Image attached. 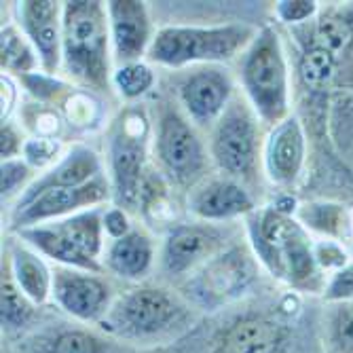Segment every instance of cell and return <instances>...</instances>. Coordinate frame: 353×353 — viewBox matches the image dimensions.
<instances>
[{"instance_id": "6da1fadb", "label": "cell", "mask_w": 353, "mask_h": 353, "mask_svg": "<svg viewBox=\"0 0 353 353\" xmlns=\"http://www.w3.org/2000/svg\"><path fill=\"white\" fill-rule=\"evenodd\" d=\"M250 239L256 256L279 279L299 290L317 292L322 288L315 248L305 229L275 208L250 214Z\"/></svg>"}, {"instance_id": "7a4b0ae2", "label": "cell", "mask_w": 353, "mask_h": 353, "mask_svg": "<svg viewBox=\"0 0 353 353\" xmlns=\"http://www.w3.org/2000/svg\"><path fill=\"white\" fill-rule=\"evenodd\" d=\"M110 19L102 3L74 0L63 5L61 57L66 70L81 83L108 89Z\"/></svg>"}, {"instance_id": "3957f363", "label": "cell", "mask_w": 353, "mask_h": 353, "mask_svg": "<svg viewBox=\"0 0 353 353\" xmlns=\"http://www.w3.org/2000/svg\"><path fill=\"white\" fill-rule=\"evenodd\" d=\"M256 32L248 23L227 26H168L154 34L148 57L161 66L180 68L186 63L229 61L241 49L250 47Z\"/></svg>"}, {"instance_id": "277c9868", "label": "cell", "mask_w": 353, "mask_h": 353, "mask_svg": "<svg viewBox=\"0 0 353 353\" xmlns=\"http://www.w3.org/2000/svg\"><path fill=\"white\" fill-rule=\"evenodd\" d=\"M241 83L248 100L267 125L290 117V81L281 41L273 28H263L241 61Z\"/></svg>"}, {"instance_id": "5b68a950", "label": "cell", "mask_w": 353, "mask_h": 353, "mask_svg": "<svg viewBox=\"0 0 353 353\" xmlns=\"http://www.w3.org/2000/svg\"><path fill=\"white\" fill-rule=\"evenodd\" d=\"M102 231L104 216L100 210H87L51 224L21 229L17 235L39 254H45L66 267L100 273L102 265L98 259L102 254Z\"/></svg>"}, {"instance_id": "8992f818", "label": "cell", "mask_w": 353, "mask_h": 353, "mask_svg": "<svg viewBox=\"0 0 353 353\" xmlns=\"http://www.w3.org/2000/svg\"><path fill=\"white\" fill-rule=\"evenodd\" d=\"M180 319L182 305L170 292L144 285L119 296L110 305L100 326L112 336L142 341L170 332Z\"/></svg>"}, {"instance_id": "52a82bcc", "label": "cell", "mask_w": 353, "mask_h": 353, "mask_svg": "<svg viewBox=\"0 0 353 353\" xmlns=\"http://www.w3.org/2000/svg\"><path fill=\"white\" fill-rule=\"evenodd\" d=\"M212 154L229 176L250 178L254 174L259 161V127L254 112L241 100H233L216 121Z\"/></svg>"}, {"instance_id": "ba28073f", "label": "cell", "mask_w": 353, "mask_h": 353, "mask_svg": "<svg viewBox=\"0 0 353 353\" xmlns=\"http://www.w3.org/2000/svg\"><path fill=\"white\" fill-rule=\"evenodd\" d=\"M112 190L121 210H136L142 195L144 170V132H140L138 114L121 117L110 136Z\"/></svg>"}, {"instance_id": "9c48e42d", "label": "cell", "mask_w": 353, "mask_h": 353, "mask_svg": "<svg viewBox=\"0 0 353 353\" xmlns=\"http://www.w3.org/2000/svg\"><path fill=\"white\" fill-rule=\"evenodd\" d=\"M157 157L178 182H190L205 163L201 140L176 108H165L159 117Z\"/></svg>"}, {"instance_id": "30bf717a", "label": "cell", "mask_w": 353, "mask_h": 353, "mask_svg": "<svg viewBox=\"0 0 353 353\" xmlns=\"http://www.w3.org/2000/svg\"><path fill=\"white\" fill-rule=\"evenodd\" d=\"M254 277V267L245 250L233 248L208 261L186 285L188 294L205 307H218L241 294Z\"/></svg>"}, {"instance_id": "8fae6325", "label": "cell", "mask_w": 353, "mask_h": 353, "mask_svg": "<svg viewBox=\"0 0 353 353\" xmlns=\"http://www.w3.org/2000/svg\"><path fill=\"white\" fill-rule=\"evenodd\" d=\"M55 303L81 322H102L112 305L110 285L95 273L63 267L53 271Z\"/></svg>"}, {"instance_id": "7c38bea8", "label": "cell", "mask_w": 353, "mask_h": 353, "mask_svg": "<svg viewBox=\"0 0 353 353\" xmlns=\"http://www.w3.org/2000/svg\"><path fill=\"white\" fill-rule=\"evenodd\" d=\"M106 197H108V182L104 180L102 174L81 186L47 190L30 205L13 214V229L21 231L28 227H37V224H43L53 218L57 220L61 216L79 212L83 208L98 205Z\"/></svg>"}, {"instance_id": "4fadbf2b", "label": "cell", "mask_w": 353, "mask_h": 353, "mask_svg": "<svg viewBox=\"0 0 353 353\" xmlns=\"http://www.w3.org/2000/svg\"><path fill=\"white\" fill-rule=\"evenodd\" d=\"M23 34L37 49L45 72H55L61 59V19L63 9L53 0H26L17 5Z\"/></svg>"}, {"instance_id": "5bb4252c", "label": "cell", "mask_w": 353, "mask_h": 353, "mask_svg": "<svg viewBox=\"0 0 353 353\" xmlns=\"http://www.w3.org/2000/svg\"><path fill=\"white\" fill-rule=\"evenodd\" d=\"M307 142L296 117H288L275 125L265 144V170L273 184L292 186L305 165Z\"/></svg>"}, {"instance_id": "9a60e30c", "label": "cell", "mask_w": 353, "mask_h": 353, "mask_svg": "<svg viewBox=\"0 0 353 353\" xmlns=\"http://www.w3.org/2000/svg\"><path fill=\"white\" fill-rule=\"evenodd\" d=\"M110 19V39L114 43V53L121 66L136 63L144 53H148L152 34L150 19L144 3L138 0H112L106 5Z\"/></svg>"}, {"instance_id": "2e32d148", "label": "cell", "mask_w": 353, "mask_h": 353, "mask_svg": "<svg viewBox=\"0 0 353 353\" xmlns=\"http://www.w3.org/2000/svg\"><path fill=\"white\" fill-rule=\"evenodd\" d=\"M288 328L267 315H243L214 341V353H281Z\"/></svg>"}, {"instance_id": "e0dca14e", "label": "cell", "mask_w": 353, "mask_h": 353, "mask_svg": "<svg viewBox=\"0 0 353 353\" xmlns=\"http://www.w3.org/2000/svg\"><path fill=\"white\" fill-rule=\"evenodd\" d=\"M233 83L218 68H201L180 85V100L188 117L197 125H210L227 110Z\"/></svg>"}, {"instance_id": "ac0fdd59", "label": "cell", "mask_w": 353, "mask_h": 353, "mask_svg": "<svg viewBox=\"0 0 353 353\" xmlns=\"http://www.w3.org/2000/svg\"><path fill=\"white\" fill-rule=\"evenodd\" d=\"M222 243V235L214 227H201V224H180L172 229L165 245L161 265L170 275H182L197 265H205L210 256Z\"/></svg>"}, {"instance_id": "d6986e66", "label": "cell", "mask_w": 353, "mask_h": 353, "mask_svg": "<svg viewBox=\"0 0 353 353\" xmlns=\"http://www.w3.org/2000/svg\"><path fill=\"white\" fill-rule=\"evenodd\" d=\"M100 172H102V168H100L98 154H95L87 146H74L53 170H49L43 178H39L37 182H32L26 188V192L19 197V201L15 205V212L30 205L32 201H34L37 197H41L43 192H47V190L87 184L89 180L98 178Z\"/></svg>"}, {"instance_id": "ffe728a7", "label": "cell", "mask_w": 353, "mask_h": 353, "mask_svg": "<svg viewBox=\"0 0 353 353\" xmlns=\"http://www.w3.org/2000/svg\"><path fill=\"white\" fill-rule=\"evenodd\" d=\"M190 212L201 220H227L254 212V201L248 190L233 180H212L188 201Z\"/></svg>"}, {"instance_id": "44dd1931", "label": "cell", "mask_w": 353, "mask_h": 353, "mask_svg": "<svg viewBox=\"0 0 353 353\" xmlns=\"http://www.w3.org/2000/svg\"><path fill=\"white\" fill-rule=\"evenodd\" d=\"M11 271L19 290L28 296L32 305H43L53 294V273L45 261L23 245H13L11 250Z\"/></svg>"}, {"instance_id": "7402d4cb", "label": "cell", "mask_w": 353, "mask_h": 353, "mask_svg": "<svg viewBox=\"0 0 353 353\" xmlns=\"http://www.w3.org/2000/svg\"><path fill=\"white\" fill-rule=\"evenodd\" d=\"M152 265V243L142 231L114 239L106 254V267L125 279H140Z\"/></svg>"}, {"instance_id": "603a6c76", "label": "cell", "mask_w": 353, "mask_h": 353, "mask_svg": "<svg viewBox=\"0 0 353 353\" xmlns=\"http://www.w3.org/2000/svg\"><path fill=\"white\" fill-rule=\"evenodd\" d=\"M324 345L328 353H353V301L332 303L324 319Z\"/></svg>"}, {"instance_id": "cb8c5ba5", "label": "cell", "mask_w": 353, "mask_h": 353, "mask_svg": "<svg viewBox=\"0 0 353 353\" xmlns=\"http://www.w3.org/2000/svg\"><path fill=\"white\" fill-rule=\"evenodd\" d=\"M34 47L28 41L26 34L13 26L3 28V37H0V61H3V70L26 74L37 68V55Z\"/></svg>"}, {"instance_id": "d4e9b609", "label": "cell", "mask_w": 353, "mask_h": 353, "mask_svg": "<svg viewBox=\"0 0 353 353\" xmlns=\"http://www.w3.org/2000/svg\"><path fill=\"white\" fill-rule=\"evenodd\" d=\"M32 305L28 296L19 290L15 283L13 271L9 263H3V307H0V322L3 328L15 330L26 326V322L32 317Z\"/></svg>"}, {"instance_id": "484cf974", "label": "cell", "mask_w": 353, "mask_h": 353, "mask_svg": "<svg viewBox=\"0 0 353 353\" xmlns=\"http://www.w3.org/2000/svg\"><path fill=\"white\" fill-rule=\"evenodd\" d=\"M334 72H336V55H332L330 51L313 45L311 49L303 53L301 79L305 87L313 91H324L332 83Z\"/></svg>"}, {"instance_id": "4316f807", "label": "cell", "mask_w": 353, "mask_h": 353, "mask_svg": "<svg viewBox=\"0 0 353 353\" xmlns=\"http://www.w3.org/2000/svg\"><path fill=\"white\" fill-rule=\"evenodd\" d=\"M353 43V32L345 26V21L336 13H326L319 17L315 26V45L330 51L332 55H341Z\"/></svg>"}, {"instance_id": "83f0119b", "label": "cell", "mask_w": 353, "mask_h": 353, "mask_svg": "<svg viewBox=\"0 0 353 353\" xmlns=\"http://www.w3.org/2000/svg\"><path fill=\"white\" fill-rule=\"evenodd\" d=\"M303 220L307 222V227L319 233L339 237L343 235L345 227V210L336 203H307L303 208Z\"/></svg>"}, {"instance_id": "f1b7e54d", "label": "cell", "mask_w": 353, "mask_h": 353, "mask_svg": "<svg viewBox=\"0 0 353 353\" xmlns=\"http://www.w3.org/2000/svg\"><path fill=\"white\" fill-rule=\"evenodd\" d=\"M114 83L121 91L123 98L127 100H136L140 95H144L152 83H154V74L152 70L146 66L142 61H136V63H125L121 66L114 74Z\"/></svg>"}, {"instance_id": "f546056e", "label": "cell", "mask_w": 353, "mask_h": 353, "mask_svg": "<svg viewBox=\"0 0 353 353\" xmlns=\"http://www.w3.org/2000/svg\"><path fill=\"white\" fill-rule=\"evenodd\" d=\"M49 353H104V345L91 332L63 330L51 341Z\"/></svg>"}, {"instance_id": "4dcf8cb0", "label": "cell", "mask_w": 353, "mask_h": 353, "mask_svg": "<svg viewBox=\"0 0 353 353\" xmlns=\"http://www.w3.org/2000/svg\"><path fill=\"white\" fill-rule=\"evenodd\" d=\"M59 142L51 138H32L23 146V159L30 168H45L51 165L59 154Z\"/></svg>"}, {"instance_id": "1f68e13d", "label": "cell", "mask_w": 353, "mask_h": 353, "mask_svg": "<svg viewBox=\"0 0 353 353\" xmlns=\"http://www.w3.org/2000/svg\"><path fill=\"white\" fill-rule=\"evenodd\" d=\"M324 299L328 303L353 301V263L345 265L330 277V281L324 285Z\"/></svg>"}, {"instance_id": "d6a6232c", "label": "cell", "mask_w": 353, "mask_h": 353, "mask_svg": "<svg viewBox=\"0 0 353 353\" xmlns=\"http://www.w3.org/2000/svg\"><path fill=\"white\" fill-rule=\"evenodd\" d=\"M32 170L26 161H3V176H0V188H3V197H11L30 180Z\"/></svg>"}, {"instance_id": "836d02e7", "label": "cell", "mask_w": 353, "mask_h": 353, "mask_svg": "<svg viewBox=\"0 0 353 353\" xmlns=\"http://www.w3.org/2000/svg\"><path fill=\"white\" fill-rule=\"evenodd\" d=\"M275 13L283 23H303L317 13V3L313 0H283V3H277Z\"/></svg>"}, {"instance_id": "e575fe53", "label": "cell", "mask_w": 353, "mask_h": 353, "mask_svg": "<svg viewBox=\"0 0 353 353\" xmlns=\"http://www.w3.org/2000/svg\"><path fill=\"white\" fill-rule=\"evenodd\" d=\"M26 142L21 140L19 132L15 127L5 121L3 123V130H0V154H3V161H11L19 154V150H23Z\"/></svg>"}, {"instance_id": "d590c367", "label": "cell", "mask_w": 353, "mask_h": 353, "mask_svg": "<svg viewBox=\"0 0 353 353\" xmlns=\"http://www.w3.org/2000/svg\"><path fill=\"white\" fill-rule=\"evenodd\" d=\"M104 231L114 239H121L127 233H132V227H130V220H127L125 210L112 208L104 214Z\"/></svg>"}, {"instance_id": "8d00e7d4", "label": "cell", "mask_w": 353, "mask_h": 353, "mask_svg": "<svg viewBox=\"0 0 353 353\" xmlns=\"http://www.w3.org/2000/svg\"><path fill=\"white\" fill-rule=\"evenodd\" d=\"M315 259H317V265L322 269H330V267L343 269L345 267V254L330 241L315 245Z\"/></svg>"}, {"instance_id": "74e56055", "label": "cell", "mask_w": 353, "mask_h": 353, "mask_svg": "<svg viewBox=\"0 0 353 353\" xmlns=\"http://www.w3.org/2000/svg\"><path fill=\"white\" fill-rule=\"evenodd\" d=\"M13 95H15V87L11 85L9 79L3 77V123L7 121V117L13 108Z\"/></svg>"}, {"instance_id": "f35d334b", "label": "cell", "mask_w": 353, "mask_h": 353, "mask_svg": "<svg viewBox=\"0 0 353 353\" xmlns=\"http://www.w3.org/2000/svg\"><path fill=\"white\" fill-rule=\"evenodd\" d=\"M343 21H345V26L353 32V3H349V5H345V7H341V9H336L334 11Z\"/></svg>"}]
</instances>
